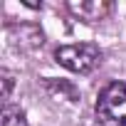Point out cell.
<instances>
[{
  "instance_id": "6da1fadb",
  "label": "cell",
  "mask_w": 126,
  "mask_h": 126,
  "mask_svg": "<svg viewBox=\"0 0 126 126\" xmlns=\"http://www.w3.org/2000/svg\"><path fill=\"white\" fill-rule=\"evenodd\" d=\"M96 119L101 126H126V84L111 82L96 99Z\"/></svg>"
},
{
  "instance_id": "7a4b0ae2",
  "label": "cell",
  "mask_w": 126,
  "mask_h": 126,
  "mask_svg": "<svg viewBox=\"0 0 126 126\" xmlns=\"http://www.w3.org/2000/svg\"><path fill=\"white\" fill-rule=\"evenodd\" d=\"M57 62L62 67H67L69 72L77 74H87L92 72L99 62H101V49L92 42H79V45H64V47H57L54 52Z\"/></svg>"
},
{
  "instance_id": "3957f363",
  "label": "cell",
  "mask_w": 126,
  "mask_h": 126,
  "mask_svg": "<svg viewBox=\"0 0 126 126\" xmlns=\"http://www.w3.org/2000/svg\"><path fill=\"white\" fill-rule=\"evenodd\" d=\"M5 37H8V42H10L15 49H22V52L37 49V47H42V42H45L42 30H40L37 25H8V27H5Z\"/></svg>"
},
{
  "instance_id": "277c9868",
  "label": "cell",
  "mask_w": 126,
  "mask_h": 126,
  "mask_svg": "<svg viewBox=\"0 0 126 126\" xmlns=\"http://www.w3.org/2000/svg\"><path fill=\"white\" fill-rule=\"evenodd\" d=\"M69 10L74 15H79L84 22H99L111 13V3H106V0H79V3L72 0Z\"/></svg>"
},
{
  "instance_id": "5b68a950",
  "label": "cell",
  "mask_w": 126,
  "mask_h": 126,
  "mask_svg": "<svg viewBox=\"0 0 126 126\" xmlns=\"http://www.w3.org/2000/svg\"><path fill=\"white\" fill-rule=\"evenodd\" d=\"M45 87H47V92H49L52 96L69 99V101L77 99V87L69 84V82H64V79H45Z\"/></svg>"
},
{
  "instance_id": "8992f818",
  "label": "cell",
  "mask_w": 126,
  "mask_h": 126,
  "mask_svg": "<svg viewBox=\"0 0 126 126\" xmlns=\"http://www.w3.org/2000/svg\"><path fill=\"white\" fill-rule=\"evenodd\" d=\"M0 126H27L22 109L13 106V104H5L3 111H0Z\"/></svg>"
},
{
  "instance_id": "52a82bcc",
  "label": "cell",
  "mask_w": 126,
  "mask_h": 126,
  "mask_svg": "<svg viewBox=\"0 0 126 126\" xmlns=\"http://www.w3.org/2000/svg\"><path fill=\"white\" fill-rule=\"evenodd\" d=\"M0 82H3V92H0V99L8 101L10 99V92H13V84H15V77L10 69H0Z\"/></svg>"
}]
</instances>
